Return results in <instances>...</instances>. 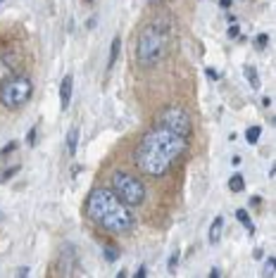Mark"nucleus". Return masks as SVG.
Instances as JSON below:
<instances>
[{
	"instance_id": "nucleus-1",
	"label": "nucleus",
	"mask_w": 276,
	"mask_h": 278,
	"mask_svg": "<svg viewBox=\"0 0 276 278\" xmlns=\"http://www.w3.org/2000/svg\"><path fill=\"white\" fill-rule=\"evenodd\" d=\"M188 140L179 133L169 131L165 126H155L141 138L136 147V167L148 176H165L172 169V164L186 152Z\"/></svg>"
},
{
	"instance_id": "nucleus-2",
	"label": "nucleus",
	"mask_w": 276,
	"mask_h": 278,
	"mask_svg": "<svg viewBox=\"0 0 276 278\" xmlns=\"http://www.w3.org/2000/svg\"><path fill=\"white\" fill-rule=\"evenodd\" d=\"M86 214L91 216V221L105 228V231L122 235V233L134 231L136 219L131 214V207L119 200L112 188L98 185L91 190V195L86 197Z\"/></svg>"
},
{
	"instance_id": "nucleus-3",
	"label": "nucleus",
	"mask_w": 276,
	"mask_h": 278,
	"mask_svg": "<svg viewBox=\"0 0 276 278\" xmlns=\"http://www.w3.org/2000/svg\"><path fill=\"white\" fill-rule=\"evenodd\" d=\"M167 55V31L157 22L148 24L145 29L138 33L136 41V57L143 67H152L157 62L165 60Z\"/></svg>"
},
{
	"instance_id": "nucleus-4",
	"label": "nucleus",
	"mask_w": 276,
	"mask_h": 278,
	"mask_svg": "<svg viewBox=\"0 0 276 278\" xmlns=\"http://www.w3.org/2000/svg\"><path fill=\"white\" fill-rule=\"evenodd\" d=\"M112 190L129 207H138L145 200V185L129 171H114L112 174Z\"/></svg>"
},
{
	"instance_id": "nucleus-5",
	"label": "nucleus",
	"mask_w": 276,
	"mask_h": 278,
	"mask_svg": "<svg viewBox=\"0 0 276 278\" xmlns=\"http://www.w3.org/2000/svg\"><path fill=\"white\" fill-rule=\"evenodd\" d=\"M33 84L26 76H12L0 86V102L8 109H17L31 100Z\"/></svg>"
},
{
	"instance_id": "nucleus-6",
	"label": "nucleus",
	"mask_w": 276,
	"mask_h": 278,
	"mask_svg": "<svg viewBox=\"0 0 276 278\" xmlns=\"http://www.w3.org/2000/svg\"><path fill=\"white\" fill-rule=\"evenodd\" d=\"M157 126H165V129H169V131L183 136V138H188L190 129H193L188 112H186V109H181V107H167V109H162V114H160V119H157Z\"/></svg>"
},
{
	"instance_id": "nucleus-7",
	"label": "nucleus",
	"mask_w": 276,
	"mask_h": 278,
	"mask_svg": "<svg viewBox=\"0 0 276 278\" xmlns=\"http://www.w3.org/2000/svg\"><path fill=\"white\" fill-rule=\"evenodd\" d=\"M71 91H74V78H71V74H67V76L62 78V86H60V107H62V112L69 107Z\"/></svg>"
},
{
	"instance_id": "nucleus-8",
	"label": "nucleus",
	"mask_w": 276,
	"mask_h": 278,
	"mask_svg": "<svg viewBox=\"0 0 276 278\" xmlns=\"http://www.w3.org/2000/svg\"><path fill=\"white\" fill-rule=\"evenodd\" d=\"M221 233H224V216H217L212 221V226H210V235H207L212 245H217L221 240Z\"/></svg>"
},
{
	"instance_id": "nucleus-9",
	"label": "nucleus",
	"mask_w": 276,
	"mask_h": 278,
	"mask_svg": "<svg viewBox=\"0 0 276 278\" xmlns=\"http://www.w3.org/2000/svg\"><path fill=\"white\" fill-rule=\"evenodd\" d=\"M119 50H122V38L114 36V38H112V48H110V60H107V71L114 67V62H117V57H119Z\"/></svg>"
},
{
	"instance_id": "nucleus-10",
	"label": "nucleus",
	"mask_w": 276,
	"mask_h": 278,
	"mask_svg": "<svg viewBox=\"0 0 276 278\" xmlns=\"http://www.w3.org/2000/svg\"><path fill=\"white\" fill-rule=\"evenodd\" d=\"M76 145H79V126H71V131L67 133V152L74 154Z\"/></svg>"
},
{
	"instance_id": "nucleus-11",
	"label": "nucleus",
	"mask_w": 276,
	"mask_h": 278,
	"mask_svg": "<svg viewBox=\"0 0 276 278\" xmlns=\"http://www.w3.org/2000/svg\"><path fill=\"white\" fill-rule=\"evenodd\" d=\"M236 219L245 226V228H248V233L253 235V233H255V226H253V221H250V214H248L245 209H236Z\"/></svg>"
},
{
	"instance_id": "nucleus-12",
	"label": "nucleus",
	"mask_w": 276,
	"mask_h": 278,
	"mask_svg": "<svg viewBox=\"0 0 276 278\" xmlns=\"http://www.w3.org/2000/svg\"><path fill=\"white\" fill-rule=\"evenodd\" d=\"M245 188V178L241 176V174H233V176L229 178V190L231 193H241Z\"/></svg>"
},
{
	"instance_id": "nucleus-13",
	"label": "nucleus",
	"mask_w": 276,
	"mask_h": 278,
	"mask_svg": "<svg viewBox=\"0 0 276 278\" xmlns=\"http://www.w3.org/2000/svg\"><path fill=\"white\" fill-rule=\"evenodd\" d=\"M245 78H248V81H250V86H253V88H260V76H257V69H255L253 64H245Z\"/></svg>"
},
{
	"instance_id": "nucleus-14",
	"label": "nucleus",
	"mask_w": 276,
	"mask_h": 278,
	"mask_svg": "<svg viewBox=\"0 0 276 278\" xmlns=\"http://www.w3.org/2000/svg\"><path fill=\"white\" fill-rule=\"evenodd\" d=\"M260 133H262L260 126H250V129H248V133H245V140H248L250 145H255V143L260 140Z\"/></svg>"
},
{
	"instance_id": "nucleus-15",
	"label": "nucleus",
	"mask_w": 276,
	"mask_h": 278,
	"mask_svg": "<svg viewBox=\"0 0 276 278\" xmlns=\"http://www.w3.org/2000/svg\"><path fill=\"white\" fill-rule=\"evenodd\" d=\"M103 255H105V259H107V262H117V259H119V247H112V245H107V247H105V250H103Z\"/></svg>"
},
{
	"instance_id": "nucleus-16",
	"label": "nucleus",
	"mask_w": 276,
	"mask_h": 278,
	"mask_svg": "<svg viewBox=\"0 0 276 278\" xmlns=\"http://www.w3.org/2000/svg\"><path fill=\"white\" fill-rule=\"evenodd\" d=\"M264 273H267L269 278L276 276V259H274V257H269V259H267V271H264Z\"/></svg>"
},
{
	"instance_id": "nucleus-17",
	"label": "nucleus",
	"mask_w": 276,
	"mask_h": 278,
	"mask_svg": "<svg viewBox=\"0 0 276 278\" xmlns=\"http://www.w3.org/2000/svg\"><path fill=\"white\" fill-rule=\"evenodd\" d=\"M17 147H19V143H17V140H10L8 145H5L3 150H0V157H5V154H10V152H15Z\"/></svg>"
},
{
	"instance_id": "nucleus-18",
	"label": "nucleus",
	"mask_w": 276,
	"mask_h": 278,
	"mask_svg": "<svg viewBox=\"0 0 276 278\" xmlns=\"http://www.w3.org/2000/svg\"><path fill=\"white\" fill-rule=\"evenodd\" d=\"M267 43H269V36H267V33H260V36L255 38V46L260 48V50H262L264 46H267Z\"/></svg>"
},
{
	"instance_id": "nucleus-19",
	"label": "nucleus",
	"mask_w": 276,
	"mask_h": 278,
	"mask_svg": "<svg viewBox=\"0 0 276 278\" xmlns=\"http://www.w3.org/2000/svg\"><path fill=\"white\" fill-rule=\"evenodd\" d=\"M17 171H19V167H10V169L5 171V174H3V176H0V181H10V178L15 176Z\"/></svg>"
},
{
	"instance_id": "nucleus-20",
	"label": "nucleus",
	"mask_w": 276,
	"mask_h": 278,
	"mask_svg": "<svg viewBox=\"0 0 276 278\" xmlns=\"http://www.w3.org/2000/svg\"><path fill=\"white\" fill-rule=\"evenodd\" d=\"M226 36H229V38H241V31H238V26H236V24H231V26H229V31H226Z\"/></svg>"
},
{
	"instance_id": "nucleus-21",
	"label": "nucleus",
	"mask_w": 276,
	"mask_h": 278,
	"mask_svg": "<svg viewBox=\"0 0 276 278\" xmlns=\"http://www.w3.org/2000/svg\"><path fill=\"white\" fill-rule=\"evenodd\" d=\"M176 266H179V252H174V255H172V259H169V269H172V271H176Z\"/></svg>"
},
{
	"instance_id": "nucleus-22",
	"label": "nucleus",
	"mask_w": 276,
	"mask_h": 278,
	"mask_svg": "<svg viewBox=\"0 0 276 278\" xmlns=\"http://www.w3.org/2000/svg\"><path fill=\"white\" fill-rule=\"evenodd\" d=\"M33 143H36V129H31V131H29V136H26V145L33 147Z\"/></svg>"
},
{
	"instance_id": "nucleus-23",
	"label": "nucleus",
	"mask_w": 276,
	"mask_h": 278,
	"mask_svg": "<svg viewBox=\"0 0 276 278\" xmlns=\"http://www.w3.org/2000/svg\"><path fill=\"white\" fill-rule=\"evenodd\" d=\"M205 74H207V76H210V78H219V71L214 69V67H207V69H205Z\"/></svg>"
},
{
	"instance_id": "nucleus-24",
	"label": "nucleus",
	"mask_w": 276,
	"mask_h": 278,
	"mask_svg": "<svg viewBox=\"0 0 276 278\" xmlns=\"http://www.w3.org/2000/svg\"><path fill=\"white\" fill-rule=\"evenodd\" d=\"M250 205H253V207H262V197H257V195L250 197Z\"/></svg>"
},
{
	"instance_id": "nucleus-25",
	"label": "nucleus",
	"mask_w": 276,
	"mask_h": 278,
	"mask_svg": "<svg viewBox=\"0 0 276 278\" xmlns=\"http://www.w3.org/2000/svg\"><path fill=\"white\" fill-rule=\"evenodd\" d=\"M145 273H148V269H145V266H141V269L136 271V278H145Z\"/></svg>"
},
{
	"instance_id": "nucleus-26",
	"label": "nucleus",
	"mask_w": 276,
	"mask_h": 278,
	"mask_svg": "<svg viewBox=\"0 0 276 278\" xmlns=\"http://www.w3.org/2000/svg\"><path fill=\"white\" fill-rule=\"evenodd\" d=\"M221 8H231V0H219Z\"/></svg>"
},
{
	"instance_id": "nucleus-27",
	"label": "nucleus",
	"mask_w": 276,
	"mask_h": 278,
	"mask_svg": "<svg viewBox=\"0 0 276 278\" xmlns=\"http://www.w3.org/2000/svg\"><path fill=\"white\" fill-rule=\"evenodd\" d=\"M0 3H3V0H0Z\"/></svg>"
},
{
	"instance_id": "nucleus-28",
	"label": "nucleus",
	"mask_w": 276,
	"mask_h": 278,
	"mask_svg": "<svg viewBox=\"0 0 276 278\" xmlns=\"http://www.w3.org/2000/svg\"><path fill=\"white\" fill-rule=\"evenodd\" d=\"M86 3H88V0H86Z\"/></svg>"
}]
</instances>
